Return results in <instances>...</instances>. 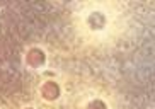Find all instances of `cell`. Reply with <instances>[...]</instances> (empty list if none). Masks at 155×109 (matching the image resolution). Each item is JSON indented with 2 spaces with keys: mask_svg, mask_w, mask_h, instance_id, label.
<instances>
[{
  "mask_svg": "<svg viewBox=\"0 0 155 109\" xmlns=\"http://www.w3.org/2000/svg\"><path fill=\"white\" fill-rule=\"evenodd\" d=\"M89 24L92 26V29H102L106 24V19L101 12H92L89 15Z\"/></svg>",
  "mask_w": 155,
  "mask_h": 109,
  "instance_id": "obj_1",
  "label": "cell"
}]
</instances>
